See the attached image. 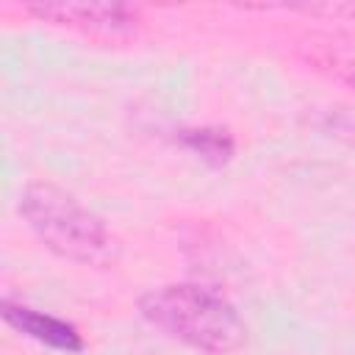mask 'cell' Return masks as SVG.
Segmentation results:
<instances>
[{
	"instance_id": "obj_5",
	"label": "cell",
	"mask_w": 355,
	"mask_h": 355,
	"mask_svg": "<svg viewBox=\"0 0 355 355\" xmlns=\"http://www.w3.org/2000/svg\"><path fill=\"white\" fill-rule=\"evenodd\" d=\"M300 55L313 69L355 89V33H313L300 42Z\"/></svg>"
},
{
	"instance_id": "obj_3",
	"label": "cell",
	"mask_w": 355,
	"mask_h": 355,
	"mask_svg": "<svg viewBox=\"0 0 355 355\" xmlns=\"http://www.w3.org/2000/svg\"><path fill=\"white\" fill-rule=\"evenodd\" d=\"M25 11L44 22L94 36H119L136 25V11L125 3H31Z\"/></svg>"
},
{
	"instance_id": "obj_6",
	"label": "cell",
	"mask_w": 355,
	"mask_h": 355,
	"mask_svg": "<svg viewBox=\"0 0 355 355\" xmlns=\"http://www.w3.org/2000/svg\"><path fill=\"white\" fill-rule=\"evenodd\" d=\"M183 141H186L194 153H200L202 158H208V161H214V164L227 161L230 153H233V139H230L225 130H219V128L183 130Z\"/></svg>"
},
{
	"instance_id": "obj_2",
	"label": "cell",
	"mask_w": 355,
	"mask_h": 355,
	"mask_svg": "<svg viewBox=\"0 0 355 355\" xmlns=\"http://www.w3.org/2000/svg\"><path fill=\"white\" fill-rule=\"evenodd\" d=\"M19 216L58 258L83 266H111L119 255V241L105 222L53 183H28L19 194Z\"/></svg>"
},
{
	"instance_id": "obj_4",
	"label": "cell",
	"mask_w": 355,
	"mask_h": 355,
	"mask_svg": "<svg viewBox=\"0 0 355 355\" xmlns=\"http://www.w3.org/2000/svg\"><path fill=\"white\" fill-rule=\"evenodd\" d=\"M3 319L17 333H22V336H28V338H33L44 347H53V349H61V352H80L83 349V336L78 333L75 324H69L58 316L42 313L31 305L3 300Z\"/></svg>"
},
{
	"instance_id": "obj_1",
	"label": "cell",
	"mask_w": 355,
	"mask_h": 355,
	"mask_svg": "<svg viewBox=\"0 0 355 355\" xmlns=\"http://www.w3.org/2000/svg\"><path fill=\"white\" fill-rule=\"evenodd\" d=\"M139 313L164 336L208 355L233 352L247 338L239 311L222 294L194 283H172L147 291L139 300Z\"/></svg>"
}]
</instances>
